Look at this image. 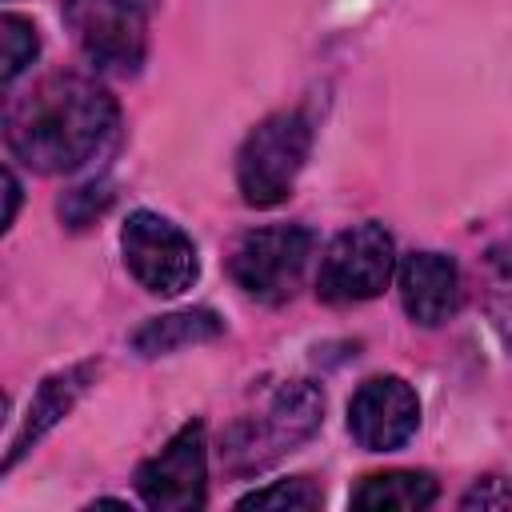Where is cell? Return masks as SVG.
<instances>
[{
  "mask_svg": "<svg viewBox=\"0 0 512 512\" xmlns=\"http://www.w3.org/2000/svg\"><path fill=\"white\" fill-rule=\"evenodd\" d=\"M116 128V100L88 76L56 72L8 104V152L36 172H72L88 164Z\"/></svg>",
  "mask_w": 512,
  "mask_h": 512,
  "instance_id": "obj_1",
  "label": "cell"
},
{
  "mask_svg": "<svg viewBox=\"0 0 512 512\" xmlns=\"http://www.w3.org/2000/svg\"><path fill=\"white\" fill-rule=\"evenodd\" d=\"M320 420H324V396L316 384L308 380L280 384L260 412L240 416L224 432L220 460L232 476H252L276 464L284 452H296L304 440H312Z\"/></svg>",
  "mask_w": 512,
  "mask_h": 512,
  "instance_id": "obj_2",
  "label": "cell"
},
{
  "mask_svg": "<svg viewBox=\"0 0 512 512\" xmlns=\"http://www.w3.org/2000/svg\"><path fill=\"white\" fill-rule=\"evenodd\" d=\"M312 148V128L300 112H276L260 120L236 156V184L244 204L252 208H276L288 200L304 160Z\"/></svg>",
  "mask_w": 512,
  "mask_h": 512,
  "instance_id": "obj_3",
  "label": "cell"
},
{
  "mask_svg": "<svg viewBox=\"0 0 512 512\" xmlns=\"http://www.w3.org/2000/svg\"><path fill=\"white\" fill-rule=\"evenodd\" d=\"M152 4L156 0H64V20L100 72L132 76L144 64Z\"/></svg>",
  "mask_w": 512,
  "mask_h": 512,
  "instance_id": "obj_4",
  "label": "cell"
},
{
  "mask_svg": "<svg viewBox=\"0 0 512 512\" xmlns=\"http://www.w3.org/2000/svg\"><path fill=\"white\" fill-rule=\"evenodd\" d=\"M308 256H312V232L300 224H276V228L244 232L240 244L232 248L228 272L252 300L284 304L300 288Z\"/></svg>",
  "mask_w": 512,
  "mask_h": 512,
  "instance_id": "obj_5",
  "label": "cell"
},
{
  "mask_svg": "<svg viewBox=\"0 0 512 512\" xmlns=\"http://www.w3.org/2000/svg\"><path fill=\"white\" fill-rule=\"evenodd\" d=\"M396 268V248L384 224H356L340 232L316 272V296L328 304H356L384 292Z\"/></svg>",
  "mask_w": 512,
  "mask_h": 512,
  "instance_id": "obj_6",
  "label": "cell"
},
{
  "mask_svg": "<svg viewBox=\"0 0 512 512\" xmlns=\"http://www.w3.org/2000/svg\"><path fill=\"white\" fill-rule=\"evenodd\" d=\"M120 248H124L128 272L156 296H176V292L192 288V280L200 272L188 232L160 212H144V208L132 212L124 220Z\"/></svg>",
  "mask_w": 512,
  "mask_h": 512,
  "instance_id": "obj_7",
  "label": "cell"
},
{
  "mask_svg": "<svg viewBox=\"0 0 512 512\" xmlns=\"http://www.w3.org/2000/svg\"><path fill=\"white\" fill-rule=\"evenodd\" d=\"M204 480H208V460H204V424L200 420H188L136 472L140 500L148 508H160V512L204 508Z\"/></svg>",
  "mask_w": 512,
  "mask_h": 512,
  "instance_id": "obj_8",
  "label": "cell"
},
{
  "mask_svg": "<svg viewBox=\"0 0 512 512\" xmlns=\"http://www.w3.org/2000/svg\"><path fill=\"white\" fill-rule=\"evenodd\" d=\"M420 424V400L400 376H372L348 404V432L368 452H396Z\"/></svg>",
  "mask_w": 512,
  "mask_h": 512,
  "instance_id": "obj_9",
  "label": "cell"
},
{
  "mask_svg": "<svg viewBox=\"0 0 512 512\" xmlns=\"http://www.w3.org/2000/svg\"><path fill=\"white\" fill-rule=\"evenodd\" d=\"M400 300H404V312L424 324V328H436L444 324L448 316H456L460 308V272L448 256L440 252H412L400 260Z\"/></svg>",
  "mask_w": 512,
  "mask_h": 512,
  "instance_id": "obj_10",
  "label": "cell"
},
{
  "mask_svg": "<svg viewBox=\"0 0 512 512\" xmlns=\"http://www.w3.org/2000/svg\"><path fill=\"white\" fill-rule=\"evenodd\" d=\"M92 376H96V364H72V368H64V372L48 376V380L36 388V396H32L24 420H20V432L8 440L4 468H12V464H16V460H20V456H24V452H28L52 424H60V416L72 412V404L88 392Z\"/></svg>",
  "mask_w": 512,
  "mask_h": 512,
  "instance_id": "obj_11",
  "label": "cell"
},
{
  "mask_svg": "<svg viewBox=\"0 0 512 512\" xmlns=\"http://www.w3.org/2000/svg\"><path fill=\"white\" fill-rule=\"evenodd\" d=\"M220 332H224V320L212 308H184V312H168V316H156L144 328H136L132 348L140 356H164V352H176L188 344L216 340Z\"/></svg>",
  "mask_w": 512,
  "mask_h": 512,
  "instance_id": "obj_12",
  "label": "cell"
},
{
  "mask_svg": "<svg viewBox=\"0 0 512 512\" xmlns=\"http://www.w3.org/2000/svg\"><path fill=\"white\" fill-rule=\"evenodd\" d=\"M436 500V480L428 472H376L352 492V508H428Z\"/></svg>",
  "mask_w": 512,
  "mask_h": 512,
  "instance_id": "obj_13",
  "label": "cell"
},
{
  "mask_svg": "<svg viewBox=\"0 0 512 512\" xmlns=\"http://www.w3.org/2000/svg\"><path fill=\"white\" fill-rule=\"evenodd\" d=\"M0 52H4V68H0V80L12 84L40 52V36H36V24L16 16V12H4L0 16Z\"/></svg>",
  "mask_w": 512,
  "mask_h": 512,
  "instance_id": "obj_14",
  "label": "cell"
},
{
  "mask_svg": "<svg viewBox=\"0 0 512 512\" xmlns=\"http://www.w3.org/2000/svg\"><path fill=\"white\" fill-rule=\"evenodd\" d=\"M320 488L308 476H292V480H276L268 488H256L248 496H240L236 508H284V512H312L320 508Z\"/></svg>",
  "mask_w": 512,
  "mask_h": 512,
  "instance_id": "obj_15",
  "label": "cell"
},
{
  "mask_svg": "<svg viewBox=\"0 0 512 512\" xmlns=\"http://www.w3.org/2000/svg\"><path fill=\"white\" fill-rule=\"evenodd\" d=\"M492 324L500 340L512 348V240L492 252V296H488Z\"/></svg>",
  "mask_w": 512,
  "mask_h": 512,
  "instance_id": "obj_16",
  "label": "cell"
},
{
  "mask_svg": "<svg viewBox=\"0 0 512 512\" xmlns=\"http://www.w3.org/2000/svg\"><path fill=\"white\" fill-rule=\"evenodd\" d=\"M112 204V192H108V184H80V188H72L64 200H60V212H64V220L72 224V228H84V224H92L104 208Z\"/></svg>",
  "mask_w": 512,
  "mask_h": 512,
  "instance_id": "obj_17",
  "label": "cell"
},
{
  "mask_svg": "<svg viewBox=\"0 0 512 512\" xmlns=\"http://www.w3.org/2000/svg\"><path fill=\"white\" fill-rule=\"evenodd\" d=\"M460 504H464V508H512V484L496 492L492 480H484V484H476Z\"/></svg>",
  "mask_w": 512,
  "mask_h": 512,
  "instance_id": "obj_18",
  "label": "cell"
},
{
  "mask_svg": "<svg viewBox=\"0 0 512 512\" xmlns=\"http://www.w3.org/2000/svg\"><path fill=\"white\" fill-rule=\"evenodd\" d=\"M4 188H8V212H4V228L16 220V208H20V184L12 172H4Z\"/></svg>",
  "mask_w": 512,
  "mask_h": 512,
  "instance_id": "obj_19",
  "label": "cell"
}]
</instances>
